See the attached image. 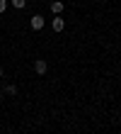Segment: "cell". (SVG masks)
<instances>
[{"label":"cell","instance_id":"6","mask_svg":"<svg viewBox=\"0 0 121 134\" xmlns=\"http://www.w3.org/2000/svg\"><path fill=\"white\" fill-rule=\"evenodd\" d=\"M10 3H12L15 7H17V10H22V7L27 5V0H10Z\"/></svg>","mask_w":121,"mask_h":134},{"label":"cell","instance_id":"4","mask_svg":"<svg viewBox=\"0 0 121 134\" xmlns=\"http://www.w3.org/2000/svg\"><path fill=\"white\" fill-rule=\"evenodd\" d=\"M51 12L53 15H61L63 12V3H61V0H53V3H51Z\"/></svg>","mask_w":121,"mask_h":134},{"label":"cell","instance_id":"8","mask_svg":"<svg viewBox=\"0 0 121 134\" xmlns=\"http://www.w3.org/2000/svg\"><path fill=\"white\" fill-rule=\"evenodd\" d=\"M0 78H3V66H0Z\"/></svg>","mask_w":121,"mask_h":134},{"label":"cell","instance_id":"3","mask_svg":"<svg viewBox=\"0 0 121 134\" xmlns=\"http://www.w3.org/2000/svg\"><path fill=\"white\" fill-rule=\"evenodd\" d=\"M29 25H31V29H41V27H44V17H41V15H34Z\"/></svg>","mask_w":121,"mask_h":134},{"label":"cell","instance_id":"7","mask_svg":"<svg viewBox=\"0 0 121 134\" xmlns=\"http://www.w3.org/2000/svg\"><path fill=\"white\" fill-rule=\"evenodd\" d=\"M5 10H7V0H0V15H3Z\"/></svg>","mask_w":121,"mask_h":134},{"label":"cell","instance_id":"2","mask_svg":"<svg viewBox=\"0 0 121 134\" xmlns=\"http://www.w3.org/2000/svg\"><path fill=\"white\" fill-rule=\"evenodd\" d=\"M51 27H53V32H63V27H66V22L61 20V15H56V17L51 20Z\"/></svg>","mask_w":121,"mask_h":134},{"label":"cell","instance_id":"5","mask_svg":"<svg viewBox=\"0 0 121 134\" xmlns=\"http://www.w3.org/2000/svg\"><path fill=\"white\" fill-rule=\"evenodd\" d=\"M5 95H17V85L7 83V85H5Z\"/></svg>","mask_w":121,"mask_h":134},{"label":"cell","instance_id":"1","mask_svg":"<svg viewBox=\"0 0 121 134\" xmlns=\"http://www.w3.org/2000/svg\"><path fill=\"white\" fill-rule=\"evenodd\" d=\"M34 71H36L39 76H44L46 71H48V64H46V59H36V61H34Z\"/></svg>","mask_w":121,"mask_h":134}]
</instances>
